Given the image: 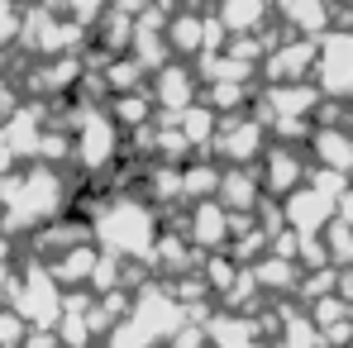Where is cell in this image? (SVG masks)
<instances>
[{
    "label": "cell",
    "instance_id": "cell-31",
    "mask_svg": "<svg viewBox=\"0 0 353 348\" xmlns=\"http://www.w3.org/2000/svg\"><path fill=\"white\" fill-rule=\"evenodd\" d=\"M234 348H258V344H234Z\"/></svg>",
    "mask_w": 353,
    "mask_h": 348
},
{
    "label": "cell",
    "instance_id": "cell-5",
    "mask_svg": "<svg viewBox=\"0 0 353 348\" xmlns=\"http://www.w3.org/2000/svg\"><path fill=\"white\" fill-rule=\"evenodd\" d=\"M334 210H339V201L334 196H325L320 186H301L292 191L287 201H282V215H287V225L296 234H320L334 225Z\"/></svg>",
    "mask_w": 353,
    "mask_h": 348
},
{
    "label": "cell",
    "instance_id": "cell-16",
    "mask_svg": "<svg viewBox=\"0 0 353 348\" xmlns=\"http://www.w3.org/2000/svg\"><path fill=\"white\" fill-rule=\"evenodd\" d=\"M96 263H101V253H96V248H86V243H77V248H67L58 263H53V277H58L62 287L91 282V277H96Z\"/></svg>",
    "mask_w": 353,
    "mask_h": 348
},
{
    "label": "cell",
    "instance_id": "cell-19",
    "mask_svg": "<svg viewBox=\"0 0 353 348\" xmlns=\"http://www.w3.org/2000/svg\"><path fill=\"white\" fill-rule=\"evenodd\" d=\"M220 14H225V29L230 34H253L268 19V0H225Z\"/></svg>",
    "mask_w": 353,
    "mask_h": 348
},
{
    "label": "cell",
    "instance_id": "cell-28",
    "mask_svg": "<svg viewBox=\"0 0 353 348\" xmlns=\"http://www.w3.org/2000/svg\"><path fill=\"white\" fill-rule=\"evenodd\" d=\"M24 334H29L24 320H19L14 310H0V348H19V344H24Z\"/></svg>",
    "mask_w": 353,
    "mask_h": 348
},
{
    "label": "cell",
    "instance_id": "cell-2",
    "mask_svg": "<svg viewBox=\"0 0 353 348\" xmlns=\"http://www.w3.org/2000/svg\"><path fill=\"white\" fill-rule=\"evenodd\" d=\"M0 205L10 225H48L62 210V181L48 167H34L29 176H10L0 186Z\"/></svg>",
    "mask_w": 353,
    "mask_h": 348
},
{
    "label": "cell",
    "instance_id": "cell-18",
    "mask_svg": "<svg viewBox=\"0 0 353 348\" xmlns=\"http://www.w3.org/2000/svg\"><path fill=\"white\" fill-rule=\"evenodd\" d=\"M253 282H258V291H292V287H301V282H296V263L292 258H277V253L258 258Z\"/></svg>",
    "mask_w": 353,
    "mask_h": 348
},
{
    "label": "cell",
    "instance_id": "cell-10",
    "mask_svg": "<svg viewBox=\"0 0 353 348\" xmlns=\"http://www.w3.org/2000/svg\"><path fill=\"white\" fill-rule=\"evenodd\" d=\"M301 181H305V163L296 148H268L263 153V186L268 191L292 196V191H301Z\"/></svg>",
    "mask_w": 353,
    "mask_h": 348
},
{
    "label": "cell",
    "instance_id": "cell-17",
    "mask_svg": "<svg viewBox=\"0 0 353 348\" xmlns=\"http://www.w3.org/2000/svg\"><path fill=\"white\" fill-rule=\"evenodd\" d=\"M215 201H220L230 215H234V210H253V205H258V181L243 172V167H230V172L220 176V196H215Z\"/></svg>",
    "mask_w": 353,
    "mask_h": 348
},
{
    "label": "cell",
    "instance_id": "cell-24",
    "mask_svg": "<svg viewBox=\"0 0 353 348\" xmlns=\"http://www.w3.org/2000/svg\"><path fill=\"white\" fill-rule=\"evenodd\" d=\"M325 234H330V238H325L330 263H339V267H344V263H353V225H349V220H334Z\"/></svg>",
    "mask_w": 353,
    "mask_h": 348
},
{
    "label": "cell",
    "instance_id": "cell-13",
    "mask_svg": "<svg viewBox=\"0 0 353 348\" xmlns=\"http://www.w3.org/2000/svg\"><path fill=\"white\" fill-rule=\"evenodd\" d=\"M277 348H330L325 329L310 320V310H287L277 320Z\"/></svg>",
    "mask_w": 353,
    "mask_h": 348
},
{
    "label": "cell",
    "instance_id": "cell-14",
    "mask_svg": "<svg viewBox=\"0 0 353 348\" xmlns=\"http://www.w3.org/2000/svg\"><path fill=\"white\" fill-rule=\"evenodd\" d=\"M158 105H168L176 115L196 105V76L186 67H158Z\"/></svg>",
    "mask_w": 353,
    "mask_h": 348
},
{
    "label": "cell",
    "instance_id": "cell-20",
    "mask_svg": "<svg viewBox=\"0 0 353 348\" xmlns=\"http://www.w3.org/2000/svg\"><path fill=\"white\" fill-rule=\"evenodd\" d=\"M282 14L292 19L296 29H305V34L330 29V5L325 0H282Z\"/></svg>",
    "mask_w": 353,
    "mask_h": 348
},
{
    "label": "cell",
    "instance_id": "cell-30",
    "mask_svg": "<svg viewBox=\"0 0 353 348\" xmlns=\"http://www.w3.org/2000/svg\"><path fill=\"white\" fill-rule=\"evenodd\" d=\"M72 5H77V10H86V14H91V5H96V0H72Z\"/></svg>",
    "mask_w": 353,
    "mask_h": 348
},
{
    "label": "cell",
    "instance_id": "cell-27",
    "mask_svg": "<svg viewBox=\"0 0 353 348\" xmlns=\"http://www.w3.org/2000/svg\"><path fill=\"white\" fill-rule=\"evenodd\" d=\"M248 96H243V86L239 81H220V86H210V110H239Z\"/></svg>",
    "mask_w": 353,
    "mask_h": 348
},
{
    "label": "cell",
    "instance_id": "cell-26",
    "mask_svg": "<svg viewBox=\"0 0 353 348\" xmlns=\"http://www.w3.org/2000/svg\"><path fill=\"white\" fill-rule=\"evenodd\" d=\"M143 105H148L143 96H119V101H110V115H115V124L119 119H124V124H143V119H148Z\"/></svg>",
    "mask_w": 353,
    "mask_h": 348
},
{
    "label": "cell",
    "instance_id": "cell-25",
    "mask_svg": "<svg viewBox=\"0 0 353 348\" xmlns=\"http://www.w3.org/2000/svg\"><path fill=\"white\" fill-rule=\"evenodd\" d=\"M105 348H158V344H153L134 320H124V325H115V329L105 334Z\"/></svg>",
    "mask_w": 353,
    "mask_h": 348
},
{
    "label": "cell",
    "instance_id": "cell-15",
    "mask_svg": "<svg viewBox=\"0 0 353 348\" xmlns=\"http://www.w3.org/2000/svg\"><path fill=\"white\" fill-rule=\"evenodd\" d=\"M320 58L315 53V43L310 39H301V43H292V48H282V53H272L268 58V76L277 81V86H287V81H301L305 76V67Z\"/></svg>",
    "mask_w": 353,
    "mask_h": 348
},
{
    "label": "cell",
    "instance_id": "cell-6",
    "mask_svg": "<svg viewBox=\"0 0 353 348\" xmlns=\"http://www.w3.org/2000/svg\"><path fill=\"white\" fill-rule=\"evenodd\" d=\"M119 153V124L110 115H81V139H77V158H81V167H110Z\"/></svg>",
    "mask_w": 353,
    "mask_h": 348
},
{
    "label": "cell",
    "instance_id": "cell-29",
    "mask_svg": "<svg viewBox=\"0 0 353 348\" xmlns=\"http://www.w3.org/2000/svg\"><path fill=\"white\" fill-rule=\"evenodd\" d=\"M14 24H19V19H14V5H10V0H0V39H10V34H14Z\"/></svg>",
    "mask_w": 353,
    "mask_h": 348
},
{
    "label": "cell",
    "instance_id": "cell-23",
    "mask_svg": "<svg viewBox=\"0 0 353 348\" xmlns=\"http://www.w3.org/2000/svg\"><path fill=\"white\" fill-rule=\"evenodd\" d=\"M215 110L210 105H191V110H181V139L186 143H215Z\"/></svg>",
    "mask_w": 353,
    "mask_h": 348
},
{
    "label": "cell",
    "instance_id": "cell-22",
    "mask_svg": "<svg viewBox=\"0 0 353 348\" xmlns=\"http://www.w3.org/2000/svg\"><path fill=\"white\" fill-rule=\"evenodd\" d=\"M220 176L225 172H215L210 163H196V167L181 172V196L186 201H215L220 196Z\"/></svg>",
    "mask_w": 353,
    "mask_h": 348
},
{
    "label": "cell",
    "instance_id": "cell-8",
    "mask_svg": "<svg viewBox=\"0 0 353 348\" xmlns=\"http://www.w3.org/2000/svg\"><path fill=\"white\" fill-rule=\"evenodd\" d=\"M186 234H191V248H210V253H215V248H225V238L234 234V215H230L220 201H196Z\"/></svg>",
    "mask_w": 353,
    "mask_h": 348
},
{
    "label": "cell",
    "instance_id": "cell-4",
    "mask_svg": "<svg viewBox=\"0 0 353 348\" xmlns=\"http://www.w3.org/2000/svg\"><path fill=\"white\" fill-rule=\"evenodd\" d=\"M129 320H134L153 344H172L176 334L191 325V310L176 300V291L143 287V291H139V300H134V310H129Z\"/></svg>",
    "mask_w": 353,
    "mask_h": 348
},
{
    "label": "cell",
    "instance_id": "cell-7",
    "mask_svg": "<svg viewBox=\"0 0 353 348\" xmlns=\"http://www.w3.org/2000/svg\"><path fill=\"white\" fill-rule=\"evenodd\" d=\"M315 67H320V86L330 96H349L353 91V34H330Z\"/></svg>",
    "mask_w": 353,
    "mask_h": 348
},
{
    "label": "cell",
    "instance_id": "cell-9",
    "mask_svg": "<svg viewBox=\"0 0 353 348\" xmlns=\"http://www.w3.org/2000/svg\"><path fill=\"white\" fill-rule=\"evenodd\" d=\"M215 153L225 158V163H253L258 153H263V119H234V124H225L220 134H215Z\"/></svg>",
    "mask_w": 353,
    "mask_h": 348
},
{
    "label": "cell",
    "instance_id": "cell-21",
    "mask_svg": "<svg viewBox=\"0 0 353 348\" xmlns=\"http://www.w3.org/2000/svg\"><path fill=\"white\" fill-rule=\"evenodd\" d=\"M210 24L201 19V14H176L172 29H168V43H172L176 53H196L201 43H210V34H205Z\"/></svg>",
    "mask_w": 353,
    "mask_h": 348
},
{
    "label": "cell",
    "instance_id": "cell-12",
    "mask_svg": "<svg viewBox=\"0 0 353 348\" xmlns=\"http://www.w3.org/2000/svg\"><path fill=\"white\" fill-rule=\"evenodd\" d=\"M263 105H268V115H272V124L277 119H301L310 115L315 105H320V91H310V86H272L268 96H263Z\"/></svg>",
    "mask_w": 353,
    "mask_h": 348
},
{
    "label": "cell",
    "instance_id": "cell-11",
    "mask_svg": "<svg viewBox=\"0 0 353 348\" xmlns=\"http://www.w3.org/2000/svg\"><path fill=\"white\" fill-rule=\"evenodd\" d=\"M310 153L325 172H339L349 176L353 172V129H320L310 139Z\"/></svg>",
    "mask_w": 353,
    "mask_h": 348
},
{
    "label": "cell",
    "instance_id": "cell-1",
    "mask_svg": "<svg viewBox=\"0 0 353 348\" xmlns=\"http://www.w3.org/2000/svg\"><path fill=\"white\" fill-rule=\"evenodd\" d=\"M96 238H101V253L110 258H153L158 248V220L143 201H110L101 215H96Z\"/></svg>",
    "mask_w": 353,
    "mask_h": 348
},
{
    "label": "cell",
    "instance_id": "cell-3",
    "mask_svg": "<svg viewBox=\"0 0 353 348\" xmlns=\"http://www.w3.org/2000/svg\"><path fill=\"white\" fill-rule=\"evenodd\" d=\"M10 300H14V315L24 320V329H58L62 310H67V296H62L53 267H29L10 287Z\"/></svg>",
    "mask_w": 353,
    "mask_h": 348
}]
</instances>
